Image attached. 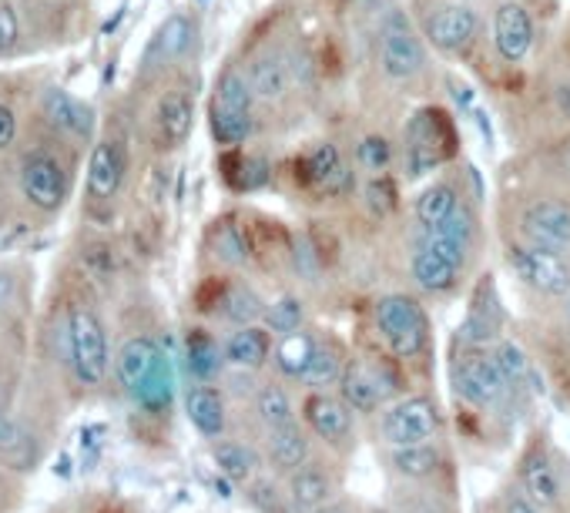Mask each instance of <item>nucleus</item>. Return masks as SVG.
Segmentation results:
<instances>
[{"mask_svg": "<svg viewBox=\"0 0 570 513\" xmlns=\"http://www.w3.org/2000/svg\"><path fill=\"white\" fill-rule=\"evenodd\" d=\"M406 175L423 178L454 155V127L439 108H420L406 124Z\"/></svg>", "mask_w": 570, "mask_h": 513, "instance_id": "1", "label": "nucleus"}, {"mask_svg": "<svg viewBox=\"0 0 570 513\" xmlns=\"http://www.w3.org/2000/svg\"><path fill=\"white\" fill-rule=\"evenodd\" d=\"M68 363L78 376L81 387H101V379L108 372V333L101 326V319L88 305H75L68 312Z\"/></svg>", "mask_w": 570, "mask_h": 513, "instance_id": "2", "label": "nucleus"}, {"mask_svg": "<svg viewBox=\"0 0 570 513\" xmlns=\"http://www.w3.org/2000/svg\"><path fill=\"white\" fill-rule=\"evenodd\" d=\"M376 326L383 333L387 346L400 359H413L426 349L429 323L426 312L413 295H383L376 302Z\"/></svg>", "mask_w": 570, "mask_h": 513, "instance_id": "3", "label": "nucleus"}, {"mask_svg": "<svg viewBox=\"0 0 570 513\" xmlns=\"http://www.w3.org/2000/svg\"><path fill=\"white\" fill-rule=\"evenodd\" d=\"M379 64L393 81H413L426 64L423 44L410 18L396 8H390L383 14V24H379Z\"/></svg>", "mask_w": 570, "mask_h": 513, "instance_id": "4", "label": "nucleus"}, {"mask_svg": "<svg viewBox=\"0 0 570 513\" xmlns=\"http://www.w3.org/2000/svg\"><path fill=\"white\" fill-rule=\"evenodd\" d=\"M506 263L530 289L544 295H570V266L554 248L540 245H514L506 252Z\"/></svg>", "mask_w": 570, "mask_h": 513, "instance_id": "5", "label": "nucleus"}, {"mask_svg": "<svg viewBox=\"0 0 570 513\" xmlns=\"http://www.w3.org/2000/svg\"><path fill=\"white\" fill-rule=\"evenodd\" d=\"M21 188H24V199L34 209L54 212L65 205L68 199V175L65 165H60L51 152L37 148L31 155H24L21 161Z\"/></svg>", "mask_w": 570, "mask_h": 513, "instance_id": "6", "label": "nucleus"}, {"mask_svg": "<svg viewBox=\"0 0 570 513\" xmlns=\"http://www.w3.org/2000/svg\"><path fill=\"white\" fill-rule=\"evenodd\" d=\"M454 379H457V393L467 403L483 406V410L487 406H496L506 397V390H511V382L503 379L496 359L487 356V353H477V349L467 353V356H460V363L454 369Z\"/></svg>", "mask_w": 570, "mask_h": 513, "instance_id": "7", "label": "nucleus"}, {"mask_svg": "<svg viewBox=\"0 0 570 513\" xmlns=\"http://www.w3.org/2000/svg\"><path fill=\"white\" fill-rule=\"evenodd\" d=\"M436 426H439V416L433 400L426 397H410L383 416V433L393 446L429 443L436 436Z\"/></svg>", "mask_w": 570, "mask_h": 513, "instance_id": "8", "label": "nucleus"}, {"mask_svg": "<svg viewBox=\"0 0 570 513\" xmlns=\"http://www.w3.org/2000/svg\"><path fill=\"white\" fill-rule=\"evenodd\" d=\"M521 228L530 238V245L567 252L570 248V205L557 199L530 202L521 215Z\"/></svg>", "mask_w": 570, "mask_h": 513, "instance_id": "9", "label": "nucleus"}, {"mask_svg": "<svg viewBox=\"0 0 570 513\" xmlns=\"http://www.w3.org/2000/svg\"><path fill=\"white\" fill-rule=\"evenodd\" d=\"M339 393L349 410L372 413V410H379V403H387V397L393 393V382L387 379L383 369L366 366V363H349L339 379Z\"/></svg>", "mask_w": 570, "mask_h": 513, "instance_id": "10", "label": "nucleus"}, {"mask_svg": "<svg viewBox=\"0 0 570 513\" xmlns=\"http://www.w3.org/2000/svg\"><path fill=\"white\" fill-rule=\"evenodd\" d=\"M302 178L320 191V196H346L353 188V168L333 142L315 145L302 161Z\"/></svg>", "mask_w": 570, "mask_h": 513, "instance_id": "11", "label": "nucleus"}, {"mask_svg": "<svg viewBox=\"0 0 570 513\" xmlns=\"http://www.w3.org/2000/svg\"><path fill=\"white\" fill-rule=\"evenodd\" d=\"M493 44L500 51L503 60H524L530 44H534V24H530V14L524 4H517V0H503V4L496 8L493 14Z\"/></svg>", "mask_w": 570, "mask_h": 513, "instance_id": "12", "label": "nucleus"}, {"mask_svg": "<svg viewBox=\"0 0 570 513\" xmlns=\"http://www.w3.org/2000/svg\"><path fill=\"white\" fill-rule=\"evenodd\" d=\"M124 171H128V155H124V148L111 138L98 142L88 158V196L98 202L114 199L124 181Z\"/></svg>", "mask_w": 570, "mask_h": 513, "instance_id": "13", "label": "nucleus"}, {"mask_svg": "<svg viewBox=\"0 0 570 513\" xmlns=\"http://www.w3.org/2000/svg\"><path fill=\"white\" fill-rule=\"evenodd\" d=\"M500 326H503V312H500V299H496V289L490 282V276L477 286V295L470 302V312L460 326V339L467 346H487L500 336Z\"/></svg>", "mask_w": 570, "mask_h": 513, "instance_id": "14", "label": "nucleus"}, {"mask_svg": "<svg viewBox=\"0 0 570 513\" xmlns=\"http://www.w3.org/2000/svg\"><path fill=\"white\" fill-rule=\"evenodd\" d=\"M41 108L47 114V121L57 127L60 135L68 138H91V127H94V114L85 101H78L75 94L60 91V88H47L41 98Z\"/></svg>", "mask_w": 570, "mask_h": 513, "instance_id": "15", "label": "nucleus"}, {"mask_svg": "<svg viewBox=\"0 0 570 513\" xmlns=\"http://www.w3.org/2000/svg\"><path fill=\"white\" fill-rule=\"evenodd\" d=\"M155 124H158V135L168 148L181 145L188 135H192V124H195V98L175 88L165 91L158 108H155Z\"/></svg>", "mask_w": 570, "mask_h": 513, "instance_id": "16", "label": "nucleus"}, {"mask_svg": "<svg viewBox=\"0 0 570 513\" xmlns=\"http://www.w3.org/2000/svg\"><path fill=\"white\" fill-rule=\"evenodd\" d=\"M477 34V14L470 8H443L426 21V37L447 54L463 51Z\"/></svg>", "mask_w": 570, "mask_h": 513, "instance_id": "17", "label": "nucleus"}, {"mask_svg": "<svg viewBox=\"0 0 570 513\" xmlns=\"http://www.w3.org/2000/svg\"><path fill=\"white\" fill-rule=\"evenodd\" d=\"M161 356H165L161 346L155 339H148V336H135V339H128V343L118 349V359H114L118 382H121L124 390H128V397L148 379V372L158 366Z\"/></svg>", "mask_w": 570, "mask_h": 513, "instance_id": "18", "label": "nucleus"}, {"mask_svg": "<svg viewBox=\"0 0 570 513\" xmlns=\"http://www.w3.org/2000/svg\"><path fill=\"white\" fill-rule=\"evenodd\" d=\"M305 420L315 433H320L323 439H329V443H343L353 430V416H349L346 400H336L329 393H312L305 400Z\"/></svg>", "mask_w": 570, "mask_h": 513, "instance_id": "19", "label": "nucleus"}, {"mask_svg": "<svg viewBox=\"0 0 570 513\" xmlns=\"http://www.w3.org/2000/svg\"><path fill=\"white\" fill-rule=\"evenodd\" d=\"M460 269L463 266H457L454 259H447V255H439L426 242L413 255V279L426 292H450L460 279Z\"/></svg>", "mask_w": 570, "mask_h": 513, "instance_id": "20", "label": "nucleus"}, {"mask_svg": "<svg viewBox=\"0 0 570 513\" xmlns=\"http://www.w3.org/2000/svg\"><path fill=\"white\" fill-rule=\"evenodd\" d=\"M248 85L252 91H256V98L262 101H279L286 98L289 85H292V75H289V64L282 54H259L256 60H252L248 68Z\"/></svg>", "mask_w": 570, "mask_h": 513, "instance_id": "21", "label": "nucleus"}, {"mask_svg": "<svg viewBox=\"0 0 570 513\" xmlns=\"http://www.w3.org/2000/svg\"><path fill=\"white\" fill-rule=\"evenodd\" d=\"M185 413L192 420V426L209 436V439H219L222 430H225V403L222 397L212 390V387H192L185 397Z\"/></svg>", "mask_w": 570, "mask_h": 513, "instance_id": "22", "label": "nucleus"}, {"mask_svg": "<svg viewBox=\"0 0 570 513\" xmlns=\"http://www.w3.org/2000/svg\"><path fill=\"white\" fill-rule=\"evenodd\" d=\"M329 493H333V480L320 467H299L289 480V500L299 513H315L320 506H326Z\"/></svg>", "mask_w": 570, "mask_h": 513, "instance_id": "23", "label": "nucleus"}, {"mask_svg": "<svg viewBox=\"0 0 570 513\" xmlns=\"http://www.w3.org/2000/svg\"><path fill=\"white\" fill-rule=\"evenodd\" d=\"M132 400L145 410V413H165L175 400V372H171V359L161 356L158 366L148 372V379L132 393Z\"/></svg>", "mask_w": 570, "mask_h": 513, "instance_id": "24", "label": "nucleus"}, {"mask_svg": "<svg viewBox=\"0 0 570 513\" xmlns=\"http://www.w3.org/2000/svg\"><path fill=\"white\" fill-rule=\"evenodd\" d=\"M225 359L235 369H259L269 359V333L259 330V326H242L225 343Z\"/></svg>", "mask_w": 570, "mask_h": 513, "instance_id": "25", "label": "nucleus"}, {"mask_svg": "<svg viewBox=\"0 0 570 513\" xmlns=\"http://www.w3.org/2000/svg\"><path fill=\"white\" fill-rule=\"evenodd\" d=\"M269 457L279 470H289L295 473L299 467H305V457H309V439L305 433L289 423V426H279V430H269Z\"/></svg>", "mask_w": 570, "mask_h": 513, "instance_id": "26", "label": "nucleus"}, {"mask_svg": "<svg viewBox=\"0 0 570 513\" xmlns=\"http://www.w3.org/2000/svg\"><path fill=\"white\" fill-rule=\"evenodd\" d=\"M192 21H188L185 14H171L161 27H158V34H155V41H152V47H148V64L152 60H161V64H168V60H178L185 51H188V44H192Z\"/></svg>", "mask_w": 570, "mask_h": 513, "instance_id": "27", "label": "nucleus"}, {"mask_svg": "<svg viewBox=\"0 0 570 513\" xmlns=\"http://www.w3.org/2000/svg\"><path fill=\"white\" fill-rule=\"evenodd\" d=\"M521 480H524V493L537 503V506H554L557 497H560V483H557V473L550 467V460L544 454H534L524 460V470H521Z\"/></svg>", "mask_w": 570, "mask_h": 513, "instance_id": "28", "label": "nucleus"}, {"mask_svg": "<svg viewBox=\"0 0 570 513\" xmlns=\"http://www.w3.org/2000/svg\"><path fill=\"white\" fill-rule=\"evenodd\" d=\"M222 315L235 326H256L259 319L266 315V302L259 299V292L252 286L235 282L222 292Z\"/></svg>", "mask_w": 570, "mask_h": 513, "instance_id": "29", "label": "nucleus"}, {"mask_svg": "<svg viewBox=\"0 0 570 513\" xmlns=\"http://www.w3.org/2000/svg\"><path fill=\"white\" fill-rule=\"evenodd\" d=\"M315 343L309 333H289V336H282L279 339V346H276V366H279V372L282 376H289V379H302V372L309 369V363H312V356H315Z\"/></svg>", "mask_w": 570, "mask_h": 513, "instance_id": "30", "label": "nucleus"}, {"mask_svg": "<svg viewBox=\"0 0 570 513\" xmlns=\"http://www.w3.org/2000/svg\"><path fill=\"white\" fill-rule=\"evenodd\" d=\"M457 205H460L457 188L450 181H436V185L423 188V196L416 199V219L423 228H436Z\"/></svg>", "mask_w": 570, "mask_h": 513, "instance_id": "31", "label": "nucleus"}, {"mask_svg": "<svg viewBox=\"0 0 570 513\" xmlns=\"http://www.w3.org/2000/svg\"><path fill=\"white\" fill-rule=\"evenodd\" d=\"M252 101H256V91H252L248 78L238 71H225L215 85V98L212 108L228 111V114H248L252 118Z\"/></svg>", "mask_w": 570, "mask_h": 513, "instance_id": "32", "label": "nucleus"}, {"mask_svg": "<svg viewBox=\"0 0 570 513\" xmlns=\"http://www.w3.org/2000/svg\"><path fill=\"white\" fill-rule=\"evenodd\" d=\"M343 359H339V349L336 346H315V356L309 363V369L302 372V382L309 390L323 393L326 387H333V382L343 379Z\"/></svg>", "mask_w": 570, "mask_h": 513, "instance_id": "33", "label": "nucleus"}, {"mask_svg": "<svg viewBox=\"0 0 570 513\" xmlns=\"http://www.w3.org/2000/svg\"><path fill=\"white\" fill-rule=\"evenodd\" d=\"M209 242H212V252H215L219 263H225L232 269H238V266L248 263V242H245V235H242V228L235 222H228V219L225 222H215Z\"/></svg>", "mask_w": 570, "mask_h": 513, "instance_id": "34", "label": "nucleus"}, {"mask_svg": "<svg viewBox=\"0 0 570 513\" xmlns=\"http://www.w3.org/2000/svg\"><path fill=\"white\" fill-rule=\"evenodd\" d=\"M393 467L403 477H429L439 467V450L433 443H410V446H393Z\"/></svg>", "mask_w": 570, "mask_h": 513, "instance_id": "35", "label": "nucleus"}, {"mask_svg": "<svg viewBox=\"0 0 570 513\" xmlns=\"http://www.w3.org/2000/svg\"><path fill=\"white\" fill-rule=\"evenodd\" d=\"M503 379L511 382V390L517 387H527V382H537V372H534V363L527 359V353L517 346V343H500L496 353H493Z\"/></svg>", "mask_w": 570, "mask_h": 513, "instance_id": "36", "label": "nucleus"}, {"mask_svg": "<svg viewBox=\"0 0 570 513\" xmlns=\"http://www.w3.org/2000/svg\"><path fill=\"white\" fill-rule=\"evenodd\" d=\"M188 372L195 379H212L222 366V353H219V343L209 336V333H192L188 336Z\"/></svg>", "mask_w": 570, "mask_h": 513, "instance_id": "37", "label": "nucleus"}, {"mask_svg": "<svg viewBox=\"0 0 570 513\" xmlns=\"http://www.w3.org/2000/svg\"><path fill=\"white\" fill-rule=\"evenodd\" d=\"M215 464H219V470L228 477V480H248L252 473H256V467H259V460H256V454L248 450V446H242V443H219L215 446Z\"/></svg>", "mask_w": 570, "mask_h": 513, "instance_id": "38", "label": "nucleus"}, {"mask_svg": "<svg viewBox=\"0 0 570 513\" xmlns=\"http://www.w3.org/2000/svg\"><path fill=\"white\" fill-rule=\"evenodd\" d=\"M256 410H259V420H262L269 430H279V426H289V423H292V400H289V393L279 390V387L259 390Z\"/></svg>", "mask_w": 570, "mask_h": 513, "instance_id": "39", "label": "nucleus"}, {"mask_svg": "<svg viewBox=\"0 0 570 513\" xmlns=\"http://www.w3.org/2000/svg\"><path fill=\"white\" fill-rule=\"evenodd\" d=\"M302 319H305V309L295 295H282L279 302H272V309H266V323L276 336H289V333H299L302 330Z\"/></svg>", "mask_w": 570, "mask_h": 513, "instance_id": "40", "label": "nucleus"}, {"mask_svg": "<svg viewBox=\"0 0 570 513\" xmlns=\"http://www.w3.org/2000/svg\"><path fill=\"white\" fill-rule=\"evenodd\" d=\"M393 161V145L383 135H369L356 145V165L369 175H383Z\"/></svg>", "mask_w": 570, "mask_h": 513, "instance_id": "41", "label": "nucleus"}, {"mask_svg": "<svg viewBox=\"0 0 570 513\" xmlns=\"http://www.w3.org/2000/svg\"><path fill=\"white\" fill-rule=\"evenodd\" d=\"M252 132V118L248 114H228L212 108V135L219 145H242Z\"/></svg>", "mask_w": 570, "mask_h": 513, "instance_id": "42", "label": "nucleus"}, {"mask_svg": "<svg viewBox=\"0 0 570 513\" xmlns=\"http://www.w3.org/2000/svg\"><path fill=\"white\" fill-rule=\"evenodd\" d=\"M366 205H369L372 215H387L396 205V188H393V181L383 178V175H376L366 185Z\"/></svg>", "mask_w": 570, "mask_h": 513, "instance_id": "43", "label": "nucleus"}, {"mask_svg": "<svg viewBox=\"0 0 570 513\" xmlns=\"http://www.w3.org/2000/svg\"><path fill=\"white\" fill-rule=\"evenodd\" d=\"M21 41V21H18V11L8 4V0H0V54L14 51Z\"/></svg>", "mask_w": 570, "mask_h": 513, "instance_id": "44", "label": "nucleus"}, {"mask_svg": "<svg viewBox=\"0 0 570 513\" xmlns=\"http://www.w3.org/2000/svg\"><path fill=\"white\" fill-rule=\"evenodd\" d=\"M238 185L245 188V191H252V188H262L266 181H269V161L266 158H252V155H245V158H238Z\"/></svg>", "mask_w": 570, "mask_h": 513, "instance_id": "45", "label": "nucleus"}, {"mask_svg": "<svg viewBox=\"0 0 570 513\" xmlns=\"http://www.w3.org/2000/svg\"><path fill=\"white\" fill-rule=\"evenodd\" d=\"M14 138H18V114H14V108L0 101V152L11 148Z\"/></svg>", "mask_w": 570, "mask_h": 513, "instance_id": "46", "label": "nucleus"}, {"mask_svg": "<svg viewBox=\"0 0 570 513\" xmlns=\"http://www.w3.org/2000/svg\"><path fill=\"white\" fill-rule=\"evenodd\" d=\"M252 497H256V503H259L266 513H286V510L279 506V497H276V490H272L269 483H259L256 493H252Z\"/></svg>", "mask_w": 570, "mask_h": 513, "instance_id": "47", "label": "nucleus"}, {"mask_svg": "<svg viewBox=\"0 0 570 513\" xmlns=\"http://www.w3.org/2000/svg\"><path fill=\"white\" fill-rule=\"evenodd\" d=\"M506 513H540L530 497H511L506 500Z\"/></svg>", "mask_w": 570, "mask_h": 513, "instance_id": "48", "label": "nucleus"}, {"mask_svg": "<svg viewBox=\"0 0 570 513\" xmlns=\"http://www.w3.org/2000/svg\"><path fill=\"white\" fill-rule=\"evenodd\" d=\"M554 94H557V104H560V111H563V114L570 118V85H557V91H554Z\"/></svg>", "mask_w": 570, "mask_h": 513, "instance_id": "49", "label": "nucleus"}, {"mask_svg": "<svg viewBox=\"0 0 570 513\" xmlns=\"http://www.w3.org/2000/svg\"><path fill=\"white\" fill-rule=\"evenodd\" d=\"M315 513H346V506H320Z\"/></svg>", "mask_w": 570, "mask_h": 513, "instance_id": "50", "label": "nucleus"}]
</instances>
